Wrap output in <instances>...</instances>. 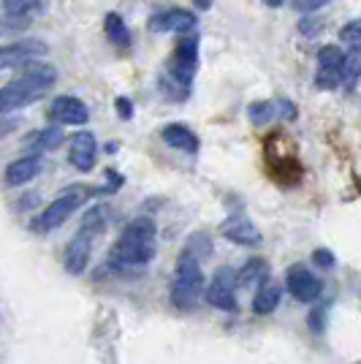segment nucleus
Here are the masks:
<instances>
[{"label":"nucleus","mask_w":361,"mask_h":364,"mask_svg":"<svg viewBox=\"0 0 361 364\" xmlns=\"http://www.w3.org/2000/svg\"><path fill=\"white\" fill-rule=\"evenodd\" d=\"M155 234L158 228L150 218H136L128 226L122 228L120 240L114 242L112 253H109V264L117 269H128V267H144L147 261L155 256Z\"/></svg>","instance_id":"1"},{"label":"nucleus","mask_w":361,"mask_h":364,"mask_svg":"<svg viewBox=\"0 0 361 364\" xmlns=\"http://www.w3.org/2000/svg\"><path fill=\"white\" fill-rule=\"evenodd\" d=\"M55 82H58V71L52 65H28L25 63V71L16 79H11L6 87H0V114L36 104Z\"/></svg>","instance_id":"2"},{"label":"nucleus","mask_w":361,"mask_h":364,"mask_svg":"<svg viewBox=\"0 0 361 364\" xmlns=\"http://www.w3.org/2000/svg\"><path fill=\"white\" fill-rule=\"evenodd\" d=\"M204 296V272H201V261L196 256H190L188 250H182L177 258V274L171 283V302L190 310L196 307V302Z\"/></svg>","instance_id":"3"},{"label":"nucleus","mask_w":361,"mask_h":364,"mask_svg":"<svg viewBox=\"0 0 361 364\" xmlns=\"http://www.w3.org/2000/svg\"><path fill=\"white\" fill-rule=\"evenodd\" d=\"M101 228H104V210H101V207H92L90 213L85 215L82 228L76 231V237L68 242V247H65V258H63V261H65V269L71 274H82L87 269L92 242H95V237L101 234Z\"/></svg>","instance_id":"4"},{"label":"nucleus","mask_w":361,"mask_h":364,"mask_svg":"<svg viewBox=\"0 0 361 364\" xmlns=\"http://www.w3.org/2000/svg\"><path fill=\"white\" fill-rule=\"evenodd\" d=\"M82 198H85L82 191H68V193L58 196L52 204H46L44 210L33 218L31 228L36 231V234H46V231H52V228L63 226V223H65V220L79 210Z\"/></svg>","instance_id":"5"},{"label":"nucleus","mask_w":361,"mask_h":364,"mask_svg":"<svg viewBox=\"0 0 361 364\" xmlns=\"http://www.w3.org/2000/svg\"><path fill=\"white\" fill-rule=\"evenodd\" d=\"M345 63L347 55L340 49V46H320L318 52V74H316V85L320 90H334L345 82Z\"/></svg>","instance_id":"6"},{"label":"nucleus","mask_w":361,"mask_h":364,"mask_svg":"<svg viewBox=\"0 0 361 364\" xmlns=\"http://www.w3.org/2000/svg\"><path fill=\"white\" fill-rule=\"evenodd\" d=\"M196 68H198V38L190 36V38H182L180 46H177L174 58L168 63V76L174 79L177 87L188 90L190 82H193V76H196Z\"/></svg>","instance_id":"7"},{"label":"nucleus","mask_w":361,"mask_h":364,"mask_svg":"<svg viewBox=\"0 0 361 364\" xmlns=\"http://www.w3.org/2000/svg\"><path fill=\"white\" fill-rule=\"evenodd\" d=\"M237 272L228 269V267H220L217 272L212 274V283L207 286V302L217 310H226V313H234L237 310Z\"/></svg>","instance_id":"8"},{"label":"nucleus","mask_w":361,"mask_h":364,"mask_svg":"<svg viewBox=\"0 0 361 364\" xmlns=\"http://www.w3.org/2000/svg\"><path fill=\"white\" fill-rule=\"evenodd\" d=\"M286 289L299 302H316L323 294V280L313 274V269H307L304 264H293L286 272Z\"/></svg>","instance_id":"9"},{"label":"nucleus","mask_w":361,"mask_h":364,"mask_svg":"<svg viewBox=\"0 0 361 364\" xmlns=\"http://www.w3.org/2000/svg\"><path fill=\"white\" fill-rule=\"evenodd\" d=\"M152 33H193L198 28V16L188 9H166L150 16Z\"/></svg>","instance_id":"10"},{"label":"nucleus","mask_w":361,"mask_h":364,"mask_svg":"<svg viewBox=\"0 0 361 364\" xmlns=\"http://www.w3.org/2000/svg\"><path fill=\"white\" fill-rule=\"evenodd\" d=\"M220 231H223V237H226L228 242L244 245V247H258V245L264 242L258 226L250 218H244V215H231V218H226Z\"/></svg>","instance_id":"11"},{"label":"nucleus","mask_w":361,"mask_h":364,"mask_svg":"<svg viewBox=\"0 0 361 364\" xmlns=\"http://www.w3.org/2000/svg\"><path fill=\"white\" fill-rule=\"evenodd\" d=\"M46 44L36 41V38H25V41H14V44L0 46V68H16L22 63H31L33 58L44 55Z\"/></svg>","instance_id":"12"},{"label":"nucleus","mask_w":361,"mask_h":364,"mask_svg":"<svg viewBox=\"0 0 361 364\" xmlns=\"http://www.w3.org/2000/svg\"><path fill=\"white\" fill-rule=\"evenodd\" d=\"M95 158H98V141L92 134H76L71 136V147H68V161L71 166L79 171H90L95 166Z\"/></svg>","instance_id":"13"},{"label":"nucleus","mask_w":361,"mask_h":364,"mask_svg":"<svg viewBox=\"0 0 361 364\" xmlns=\"http://www.w3.org/2000/svg\"><path fill=\"white\" fill-rule=\"evenodd\" d=\"M52 117L58 122H65V125H85L90 120V112L74 95H60L52 104Z\"/></svg>","instance_id":"14"},{"label":"nucleus","mask_w":361,"mask_h":364,"mask_svg":"<svg viewBox=\"0 0 361 364\" xmlns=\"http://www.w3.org/2000/svg\"><path fill=\"white\" fill-rule=\"evenodd\" d=\"M41 174V155H25V158H16L9 164L6 168V185H25V182H31L33 177H38Z\"/></svg>","instance_id":"15"},{"label":"nucleus","mask_w":361,"mask_h":364,"mask_svg":"<svg viewBox=\"0 0 361 364\" xmlns=\"http://www.w3.org/2000/svg\"><path fill=\"white\" fill-rule=\"evenodd\" d=\"M161 136L168 147H174V150H182V152H198V136L190 131V128H185L180 122H171V125H166L163 131H161Z\"/></svg>","instance_id":"16"},{"label":"nucleus","mask_w":361,"mask_h":364,"mask_svg":"<svg viewBox=\"0 0 361 364\" xmlns=\"http://www.w3.org/2000/svg\"><path fill=\"white\" fill-rule=\"evenodd\" d=\"M63 144V131L58 125L52 128H41V131H33L31 136L25 139V150H31L33 155H41V152H49L55 147Z\"/></svg>","instance_id":"17"},{"label":"nucleus","mask_w":361,"mask_h":364,"mask_svg":"<svg viewBox=\"0 0 361 364\" xmlns=\"http://www.w3.org/2000/svg\"><path fill=\"white\" fill-rule=\"evenodd\" d=\"M277 304H280V289L266 280V283L256 291V296H253V313H256V316H269V313L277 310Z\"/></svg>","instance_id":"18"},{"label":"nucleus","mask_w":361,"mask_h":364,"mask_svg":"<svg viewBox=\"0 0 361 364\" xmlns=\"http://www.w3.org/2000/svg\"><path fill=\"white\" fill-rule=\"evenodd\" d=\"M104 28H106V38L114 46H120V49H128V46H131V31H128V25L122 22L120 14H106Z\"/></svg>","instance_id":"19"},{"label":"nucleus","mask_w":361,"mask_h":364,"mask_svg":"<svg viewBox=\"0 0 361 364\" xmlns=\"http://www.w3.org/2000/svg\"><path fill=\"white\" fill-rule=\"evenodd\" d=\"M3 9H6V16L31 19L41 11V0H3Z\"/></svg>","instance_id":"20"},{"label":"nucleus","mask_w":361,"mask_h":364,"mask_svg":"<svg viewBox=\"0 0 361 364\" xmlns=\"http://www.w3.org/2000/svg\"><path fill=\"white\" fill-rule=\"evenodd\" d=\"M261 277H266V261H264V258H250L239 269V274H237V283L250 286V283H256Z\"/></svg>","instance_id":"21"},{"label":"nucleus","mask_w":361,"mask_h":364,"mask_svg":"<svg viewBox=\"0 0 361 364\" xmlns=\"http://www.w3.org/2000/svg\"><path fill=\"white\" fill-rule=\"evenodd\" d=\"M247 117L256 122V125H266L269 120L277 117V104H271V101H256V104H250V109H247Z\"/></svg>","instance_id":"22"},{"label":"nucleus","mask_w":361,"mask_h":364,"mask_svg":"<svg viewBox=\"0 0 361 364\" xmlns=\"http://www.w3.org/2000/svg\"><path fill=\"white\" fill-rule=\"evenodd\" d=\"M185 250L201 261V256L207 258L212 253V240L207 237V234H193V237L188 240V247H185Z\"/></svg>","instance_id":"23"},{"label":"nucleus","mask_w":361,"mask_h":364,"mask_svg":"<svg viewBox=\"0 0 361 364\" xmlns=\"http://www.w3.org/2000/svg\"><path fill=\"white\" fill-rule=\"evenodd\" d=\"M340 38H343V44H347L353 52H359L361 49V22H347V25H343Z\"/></svg>","instance_id":"24"},{"label":"nucleus","mask_w":361,"mask_h":364,"mask_svg":"<svg viewBox=\"0 0 361 364\" xmlns=\"http://www.w3.org/2000/svg\"><path fill=\"white\" fill-rule=\"evenodd\" d=\"M28 25H31V19H22V16H6V19H0V33L22 31V28H28Z\"/></svg>","instance_id":"25"},{"label":"nucleus","mask_w":361,"mask_h":364,"mask_svg":"<svg viewBox=\"0 0 361 364\" xmlns=\"http://www.w3.org/2000/svg\"><path fill=\"white\" fill-rule=\"evenodd\" d=\"M313 261H316L320 269H331V267H334V256H331L329 250H323V247L313 253Z\"/></svg>","instance_id":"26"},{"label":"nucleus","mask_w":361,"mask_h":364,"mask_svg":"<svg viewBox=\"0 0 361 364\" xmlns=\"http://www.w3.org/2000/svg\"><path fill=\"white\" fill-rule=\"evenodd\" d=\"M16 128H19V120H16V117H0V139L11 136Z\"/></svg>","instance_id":"27"},{"label":"nucleus","mask_w":361,"mask_h":364,"mask_svg":"<svg viewBox=\"0 0 361 364\" xmlns=\"http://www.w3.org/2000/svg\"><path fill=\"white\" fill-rule=\"evenodd\" d=\"M277 104V112H280V117H286V120H293L296 117V107L286 101V98H280V101H274Z\"/></svg>","instance_id":"28"},{"label":"nucleus","mask_w":361,"mask_h":364,"mask_svg":"<svg viewBox=\"0 0 361 364\" xmlns=\"http://www.w3.org/2000/svg\"><path fill=\"white\" fill-rule=\"evenodd\" d=\"M326 3H329V0H293V6H296L299 11H307V14L320 9V6H326Z\"/></svg>","instance_id":"29"},{"label":"nucleus","mask_w":361,"mask_h":364,"mask_svg":"<svg viewBox=\"0 0 361 364\" xmlns=\"http://www.w3.org/2000/svg\"><path fill=\"white\" fill-rule=\"evenodd\" d=\"M117 112H120L122 120H131L134 117V104L128 98H117Z\"/></svg>","instance_id":"30"},{"label":"nucleus","mask_w":361,"mask_h":364,"mask_svg":"<svg viewBox=\"0 0 361 364\" xmlns=\"http://www.w3.org/2000/svg\"><path fill=\"white\" fill-rule=\"evenodd\" d=\"M212 3H215V0H193V6H196V9H201V11L212 9Z\"/></svg>","instance_id":"31"},{"label":"nucleus","mask_w":361,"mask_h":364,"mask_svg":"<svg viewBox=\"0 0 361 364\" xmlns=\"http://www.w3.org/2000/svg\"><path fill=\"white\" fill-rule=\"evenodd\" d=\"M264 3H266V6H269V9H280V6H283V3H286V0H264Z\"/></svg>","instance_id":"32"}]
</instances>
